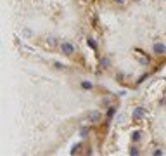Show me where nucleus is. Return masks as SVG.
Segmentation results:
<instances>
[{
    "label": "nucleus",
    "mask_w": 166,
    "mask_h": 156,
    "mask_svg": "<svg viewBox=\"0 0 166 156\" xmlns=\"http://www.w3.org/2000/svg\"><path fill=\"white\" fill-rule=\"evenodd\" d=\"M100 66H102V68H107V66H109V59H107V57L100 59Z\"/></svg>",
    "instance_id": "obj_5"
},
{
    "label": "nucleus",
    "mask_w": 166,
    "mask_h": 156,
    "mask_svg": "<svg viewBox=\"0 0 166 156\" xmlns=\"http://www.w3.org/2000/svg\"><path fill=\"white\" fill-rule=\"evenodd\" d=\"M138 139H140V133H138V132L133 133V141H138Z\"/></svg>",
    "instance_id": "obj_11"
},
{
    "label": "nucleus",
    "mask_w": 166,
    "mask_h": 156,
    "mask_svg": "<svg viewBox=\"0 0 166 156\" xmlns=\"http://www.w3.org/2000/svg\"><path fill=\"white\" fill-rule=\"evenodd\" d=\"M149 61H151L149 57H138V62H140V64H147Z\"/></svg>",
    "instance_id": "obj_7"
},
{
    "label": "nucleus",
    "mask_w": 166,
    "mask_h": 156,
    "mask_svg": "<svg viewBox=\"0 0 166 156\" xmlns=\"http://www.w3.org/2000/svg\"><path fill=\"white\" fill-rule=\"evenodd\" d=\"M61 49H62V52H64V54H73L74 52V47L71 45V43H62Z\"/></svg>",
    "instance_id": "obj_2"
},
{
    "label": "nucleus",
    "mask_w": 166,
    "mask_h": 156,
    "mask_svg": "<svg viewBox=\"0 0 166 156\" xmlns=\"http://www.w3.org/2000/svg\"><path fill=\"white\" fill-rule=\"evenodd\" d=\"M114 111H116V108H111V109L107 111V120H111V118H113V115H114Z\"/></svg>",
    "instance_id": "obj_8"
},
{
    "label": "nucleus",
    "mask_w": 166,
    "mask_h": 156,
    "mask_svg": "<svg viewBox=\"0 0 166 156\" xmlns=\"http://www.w3.org/2000/svg\"><path fill=\"white\" fill-rule=\"evenodd\" d=\"M137 2H138V0H137Z\"/></svg>",
    "instance_id": "obj_14"
},
{
    "label": "nucleus",
    "mask_w": 166,
    "mask_h": 156,
    "mask_svg": "<svg viewBox=\"0 0 166 156\" xmlns=\"http://www.w3.org/2000/svg\"><path fill=\"white\" fill-rule=\"evenodd\" d=\"M154 50L157 54H163L164 52V45H163V43H154Z\"/></svg>",
    "instance_id": "obj_4"
},
{
    "label": "nucleus",
    "mask_w": 166,
    "mask_h": 156,
    "mask_svg": "<svg viewBox=\"0 0 166 156\" xmlns=\"http://www.w3.org/2000/svg\"><path fill=\"white\" fill-rule=\"evenodd\" d=\"M49 43H50V45H55L57 40H55V38H50V40H49Z\"/></svg>",
    "instance_id": "obj_12"
},
{
    "label": "nucleus",
    "mask_w": 166,
    "mask_h": 156,
    "mask_svg": "<svg viewBox=\"0 0 166 156\" xmlns=\"http://www.w3.org/2000/svg\"><path fill=\"white\" fill-rule=\"evenodd\" d=\"M81 87L88 90V88H92V83H90V82H81Z\"/></svg>",
    "instance_id": "obj_6"
},
{
    "label": "nucleus",
    "mask_w": 166,
    "mask_h": 156,
    "mask_svg": "<svg viewBox=\"0 0 166 156\" xmlns=\"http://www.w3.org/2000/svg\"><path fill=\"white\" fill-rule=\"evenodd\" d=\"M80 133H81L83 137H87V133H88V127H83V128L80 130Z\"/></svg>",
    "instance_id": "obj_9"
},
{
    "label": "nucleus",
    "mask_w": 166,
    "mask_h": 156,
    "mask_svg": "<svg viewBox=\"0 0 166 156\" xmlns=\"http://www.w3.org/2000/svg\"><path fill=\"white\" fill-rule=\"evenodd\" d=\"M85 120L90 121V123H97L100 120V113H99V111H87V113H85Z\"/></svg>",
    "instance_id": "obj_1"
},
{
    "label": "nucleus",
    "mask_w": 166,
    "mask_h": 156,
    "mask_svg": "<svg viewBox=\"0 0 166 156\" xmlns=\"http://www.w3.org/2000/svg\"><path fill=\"white\" fill-rule=\"evenodd\" d=\"M142 116H144V109H142V108H137V109L133 111V118H135V120H140Z\"/></svg>",
    "instance_id": "obj_3"
},
{
    "label": "nucleus",
    "mask_w": 166,
    "mask_h": 156,
    "mask_svg": "<svg viewBox=\"0 0 166 156\" xmlns=\"http://www.w3.org/2000/svg\"><path fill=\"white\" fill-rule=\"evenodd\" d=\"M88 45H90L92 49H97V42H94V40H88Z\"/></svg>",
    "instance_id": "obj_10"
},
{
    "label": "nucleus",
    "mask_w": 166,
    "mask_h": 156,
    "mask_svg": "<svg viewBox=\"0 0 166 156\" xmlns=\"http://www.w3.org/2000/svg\"><path fill=\"white\" fill-rule=\"evenodd\" d=\"M116 2H118V4H125V2H126V0H116Z\"/></svg>",
    "instance_id": "obj_13"
}]
</instances>
